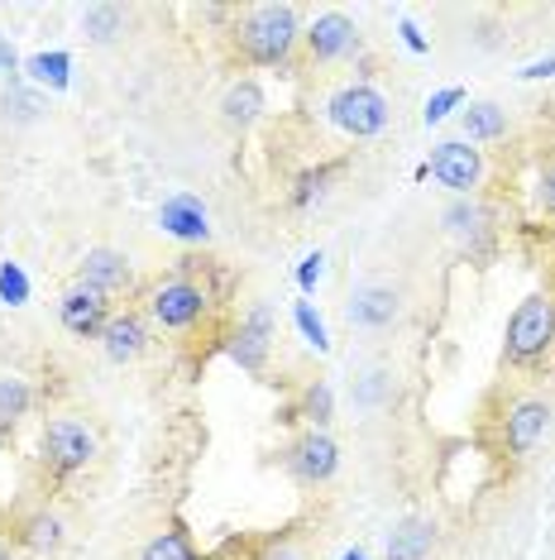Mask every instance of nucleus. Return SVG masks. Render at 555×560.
Instances as JSON below:
<instances>
[{
	"label": "nucleus",
	"instance_id": "1",
	"mask_svg": "<svg viewBox=\"0 0 555 560\" xmlns=\"http://www.w3.org/2000/svg\"><path fill=\"white\" fill-rule=\"evenodd\" d=\"M301 39V24L293 5H249L235 24V44L249 63L259 68H278L293 58V48Z\"/></svg>",
	"mask_w": 555,
	"mask_h": 560
},
{
	"label": "nucleus",
	"instance_id": "2",
	"mask_svg": "<svg viewBox=\"0 0 555 560\" xmlns=\"http://www.w3.org/2000/svg\"><path fill=\"white\" fill-rule=\"evenodd\" d=\"M555 350V297L532 292L513 316H508V336H503V355L508 364H536Z\"/></svg>",
	"mask_w": 555,
	"mask_h": 560
},
{
	"label": "nucleus",
	"instance_id": "3",
	"mask_svg": "<svg viewBox=\"0 0 555 560\" xmlns=\"http://www.w3.org/2000/svg\"><path fill=\"white\" fill-rule=\"evenodd\" d=\"M331 120L345 130V135H355V139H373V135H383L388 130V101H383L373 87H341L331 96Z\"/></svg>",
	"mask_w": 555,
	"mask_h": 560
},
{
	"label": "nucleus",
	"instance_id": "4",
	"mask_svg": "<svg viewBox=\"0 0 555 560\" xmlns=\"http://www.w3.org/2000/svg\"><path fill=\"white\" fill-rule=\"evenodd\" d=\"M207 307H211L207 288H197L192 278H168L149 297V312L163 331H187V326H197L201 316H207Z\"/></svg>",
	"mask_w": 555,
	"mask_h": 560
},
{
	"label": "nucleus",
	"instance_id": "5",
	"mask_svg": "<svg viewBox=\"0 0 555 560\" xmlns=\"http://www.w3.org/2000/svg\"><path fill=\"white\" fill-rule=\"evenodd\" d=\"M427 173L436 178L441 187H451L455 197H469V192L479 187V178H484V154L465 139H445V144H436V154H431Z\"/></svg>",
	"mask_w": 555,
	"mask_h": 560
},
{
	"label": "nucleus",
	"instance_id": "6",
	"mask_svg": "<svg viewBox=\"0 0 555 560\" xmlns=\"http://www.w3.org/2000/svg\"><path fill=\"white\" fill-rule=\"evenodd\" d=\"M44 455H48V465L53 470H82V465H91V455H96V436L82 426L77 417H53L44 426Z\"/></svg>",
	"mask_w": 555,
	"mask_h": 560
},
{
	"label": "nucleus",
	"instance_id": "7",
	"mask_svg": "<svg viewBox=\"0 0 555 560\" xmlns=\"http://www.w3.org/2000/svg\"><path fill=\"white\" fill-rule=\"evenodd\" d=\"M335 465H341V450H335V441L325 431H301L293 446H287V470H293L297 484H325L335 474Z\"/></svg>",
	"mask_w": 555,
	"mask_h": 560
},
{
	"label": "nucleus",
	"instance_id": "8",
	"mask_svg": "<svg viewBox=\"0 0 555 560\" xmlns=\"http://www.w3.org/2000/svg\"><path fill=\"white\" fill-rule=\"evenodd\" d=\"M546 431H551V403L546 398H517V403L503 412V446H508L513 455L536 450Z\"/></svg>",
	"mask_w": 555,
	"mask_h": 560
},
{
	"label": "nucleus",
	"instance_id": "9",
	"mask_svg": "<svg viewBox=\"0 0 555 560\" xmlns=\"http://www.w3.org/2000/svg\"><path fill=\"white\" fill-rule=\"evenodd\" d=\"M58 316H63V326L72 336H101L106 321H111V297H106V292H96V288H87V283H77V288L63 292Z\"/></svg>",
	"mask_w": 555,
	"mask_h": 560
},
{
	"label": "nucleus",
	"instance_id": "10",
	"mask_svg": "<svg viewBox=\"0 0 555 560\" xmlns=\"http://www.w3.org/2000/svg\"><path fill=\"white\" fill-rule=\"evenodd\" d=\"M301 39H307L311 63H335V58H345V53H355V48H359L355 20L341 15V10H331V15L311 20V29L301 34Z\"/></svg>",
	"mask_w": 555,
	"mask_h": 560
},
{
	"label": "nucleus",
	"instance_id": "11",
	"mask_svg": "<svg viewBox=\"0 0 555 560\" xmlns=\"http://www.w3.org/2000/svg\"><path fill=\"white\" fill-rule=\"evenodd\" d=\"M269 345H273V312H269V307H255V312L245 316V321H239L231 355H235L239 369L259 374L263 360H269Z\"/></svg>",
	"mask_w": 555,
	"mask_h": 560
},
{
	"label": "nucleus",
	"instance_id": "12",
	"mask_svg": "<svg viewBox=\"0 0 555 560\" xmlns=\"http://www.w3.org/2000/svg\"><path fill=\"white\" fill-rule=\"evenodd\" d=\"M101 345H106V355H111L115 364H130V360L144 355V345H149V326H144L139 312H120V316L106 321Z\"/></svg>",
	"mask_w": 555,
	"mask_h": 560
},
{
	"label": "nucleus",
	"instance_id": "13",
	"mask_svg": "<svg viewBox=\"0 0 555 560\" xmlns=\"http://www.w3.org/2000/svg\"><path fill=\"white\" fill-rule=\"evenodd\" d=\"M82 283L111 297V292L130 288V259L115 254V249H91L87 259H82Z\"/></svg>",
	"mask_w": 555,
	"mask_h": 560
},
{
	"label": "nucleus",
	"instance_id": "14",
	"mask_svg": "<svg viewBox=\"0 0 555 560\" xmlns=\"http://www.w3.org/2000/svg\"><path fill=\"white\" fill-rule=\"evenodd\" d=\"M159 226L168 230V235H177V240H207V211H201L197 197H173V202H163Z\"/></svg>",
	"mask_w": 555,
	"mask_h": 560
},
{
	"label": "nucleus",
	"instance_id": "15",
	"mask_svg": "<svg viewBox=\"0 0 555 560\" xmlns=\"http://www.w3.org/2000/svg\"><path fill=\"white\" fill-rule=\"evenodd\" d=\"M221 115H225V125L249 130V125H255V120L263 115V87H259L255 77L235 82V87L225 92V101H221Z\"/></svg>",
	"mask_w": 555,
	"mask_h": 560
},
{
	"label": "nucleus",
	"instance_id": "16",
	"mask_svg": "<svg viewBox=\"0 0 555 560\" xmlns=\"http://www.w3.org/2000/svg\"><path fill=\"white\" fill-rule=\"evenodd\" d=\"M397 316V292L393 288H359L349 302V321L355 326H388Z\"/></svg>",
	"mask_w": 555,
	"mask_h": 560
},
{
	"label": "nucleus",
	"instance_id": "17",
	"mask_svg": "<svg viewBox=\"0 0 555 560\" xmlns=\"http://www.w3.org/2000/svg\"><path fill=\"white\" fill-rule=\"evenodd\" d=\"M445 226H451V235H460L469 249H479L489 240V211L479 202H455L451 211H445Z\"/></svg>",
	"mask_w": 555,
	"mask_h": 560
},
{
	"label": "nucleus",
	"instance_id": "18",
	"mask_svg": "<svg viewBox=\"0 0 555 560\" xmlns=\"http://www.w3.org/2000/svg\"><path fill=\"white\" fill-rule=\"evenodd\" d=\"M436 541L431 522H403L397 532H388V560H421Z\"/></svg>",
	"mask_w": 555,
	"mask_h": 560
},
{
	"label": "nucleus",
	"instance_id": "19",
	"mask_svg": "<svg viewBox=\"0 0 555 560\" xmlns=\"http://www.w3.org/2000/svg\"><path fill=\"white\" fill-rule=\"evenodd\" d=\"M465 135H469V144H484V139L508 135V111H503V106H493V101H474L465 111Z\"/></svg>",
	"mask_w": 555,
	"mask_h": 560
},
{
	"label": "nucleus",
	"instance_id": "20",
	"mask_svg": "<svg viewBox=\"0 0 555 560\" xmlns=\"http://www.w3.org/2000/svg\"><path fill=\"white\" fill-rule=\"evenodd\" d=\"M331 384H311L307 393H301V407H287L283 412V422H297V417H307L317 431H325V422H331Z\"/></svg>",
	"mask_w": 555,
	"mask_h": 560
},
{
	"label": "nucleus",
	"instance_id": "21",
	"mask_svg": "<svg viewBox=\"0 0 555 560\" xmlns=\"http://www.w3.org/2000/svg\"><path fill=\"white\" fill-rule=\"evenodd\" d=\"M144 560H197V546H192L187 532H163L144 546Z\"/></svg>",
	"mask_w": 555,
	"mask_h": 560
},
{
	"label": "nucleus",
	"instance_id": "22",
	"mask_svg": "<svg viewBox=\"0 0 555 560\" xmlns=\"http://www.w3.org/2000/svg\"><path fill=\"white\" fill-rule=\"evenodd\" d=\"M29 407V384L24 379H0V426H15Z\"/></svg>",
	"mask_w": 555,
	"mask_h": 560
},
{
	"label": "nucleus",
	"instance_id": "23",
	"mask_svg": "<svg viewBox=\"0 0 555 560\" xmlns=\"http://www.w3.org/2000/svg\"><path fill=\"white\" fill-rule=\"evenodd\" d=\"M24 541H29L34 551H53V546L63 541V522H58V518H48V513L29 518V522H24Z\"/></svg>",
	"mask_w": 555,
	"mask_h": 560
},
{
	"label": "nucleus",
	"instance_id": "24",
	"mask_svg": "<svg viewBox=\"0 0 555 560\" xmlns=\"http://www.w3.org/2000/svg\"><path fill=\"white\" fill-rule=\"evenodd\" d=\"M29 72L48 87H67V53H39L29 58Z\"/></svg>",
	"mask_w": 555,
	"mask_h": 560
},
{
	"label": "nucleus",
	"instance_id": "25",
	"mask_svg": "<svg viewBox=\"0 0 555 560\" xmlns=\"http://www.w3.org/2000/svg\"><path fill=\"white\" fill-rule=\"evenodd\" d=\"M115 29H120V10H111V5H96V10H87V34H91L96 44L115 39Z\"/></svg>",
	"mask_w": 555,
	"mask_h": 560
},
{
	"label": "nucleus",
	"instance_id": "26",
	"mask_svg": "<svg viewBox=\"0 0 555 560\" xmlns=\"http://www.w3.org/2000/svg\"><path fill=\"white\" fill-rule=\"evenodd\" d=\"M297 326H301V336H307V345H311V350H325V345H331V340H325L321 316L311 312V302H297Z\"/></svg>",
	"mask_w": 555,
	"mask_h": 560
},
{
	"label": "nucleus",
	"instance_id": "27",
	"mask_svg": "<svg viewBox=\"0 0 555 560\" xmlns=\"http://www.w3.org/2000/svg\"><path fill=\"white\" fill-rule=\"evenodd\" d=\"M460 101H465V92H460V87H445V92H436V96H431V101H427V125H436V120H445V115H451Z\"/></svg>",
	"mask_w": 555,
	"mask_h": 560
},
{
	"label": "nucleus",
	"instance_id": "28",
	"mask_svg": "<svg viewBox=\"0 0 555 560\" xmlns=\"http://www.w3.org/2000/svg\"><path fill=\"white\" fill-rule=\"evenodd\" d=\"M0 292H5V302H10V307H20V302H24V292H29V283H24V273L15 269V264H5V273H0Z\"/></svg>",
	"mask_w": 555,
	"mask_h": 560
},
{
	"label": "nucleus",
	"instance_id": "29",
	"mask_svg": "<svg viewBox=\"0 0 555 560\" xmlns=\"http://www.w3.org/2000/svg\"><path fill=\"white\" fill-rule=\"evenodd\" d=\"M541 206H546V216L555 221V158L541 168Z\"/></svg>",
	"mask_w": 555,
	"mask_h": 560
},
{
	"label": "nucleus",
	"instance_id": "30",
	"mask_svg": "<svg viewBox=\"0 0 555 560\" xmlns=\"http://www.w3.org/2000/svg\"><path fill=\"white\" fill-rule=\"evenodd\" d=\"M321 264H325L321 254H307V259H301V273H297V278H301V288H317V278H321Z\"/></svg>",
	"mask_w": 555,
	"mask_h": 560
},
{
	"label": "nucleus",
	"instance_id": "31",
	"mask_svg": "<svg viewBox=\"0 0 555 560\" xmlns=\"http://www.w3.org/2000/svg\"><path fill=\"white\" fill-rule=\"evenodd\" d=\"M259 560H301V551L293 541H269V551H263Z\"/></svg>",
	"mask_w": 555,
	"mask_h": 560
},
{
	"label": "nucleus",
	"instance_id": "32",
	"mask_svg": "<svg viewBox=\"0 0 555 560\" xmlns=\"http://www.w3.org/2000/svg\"><path fill=\"white\" fill-rule=\"evenodd\" d=\"M522 77H527V82L555 77V53H551V58H541V63H527V68H522Z\"/></svg>",
	"mask_w": 555,
	"mask_h": 560
},
{
	"label": "nucleus",
	"instance_id": "33",
	"mask_svg": "<svg viewBox=\"0 0 555 560\" xmlns=\"http://www.w3.org/2000/svg\"><path fill=\"white\" fill-rule=\"evenodd\" d=\"M397 34H403V44L412 48V53H427V39H421V29H417L412 20H403V29H397Z\"/></svg>",
	"mask_w": 555,
	"mask_h": 560
},
{
	"label": "nucleus",
	"instance_id": "34",
	"mask_svg": "<svg viewBox=\"0 0 555 560\" xmlns=\"http://www.w3.org/2000/svg\"><path fill=\"white\" fill-rule=\"evenodd\" d=\"M341 560H369V556H365V551H359V546H355V551H345Z\"/></svg>",
	"mask_w": 555,
	"mask_h": 560
},
{
	"label": "nucleus",
	"instance_id": "35",
	"mask_svg": "<svg viewBox=\"0 0 555 560\" xmlns=\"http://www.w3.org/2000/svg\"><path fill=\"white\" fill-rule=\"evenodd\" d=\"M0 560H5V546H0Z\"/></svg>",
	"mask_w": 555,
	"mask_h": 560
}]
</instances>
